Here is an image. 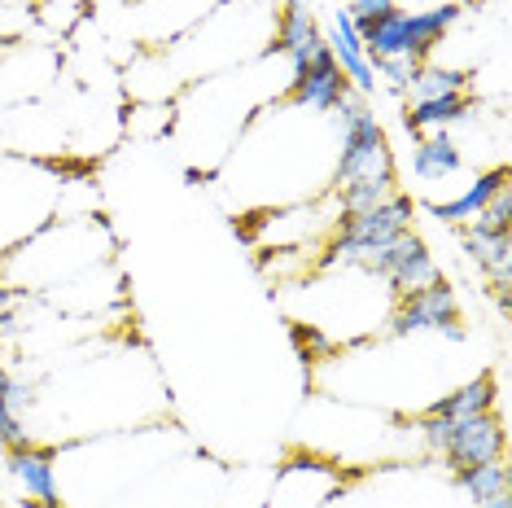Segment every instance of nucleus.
Wrapping results in <instances>:
<instances>
[{"label": "nucleus", "mask_w": 512, "mask_h": 508, "mask_svg": "<svg viewBox=\"0 0 512 508\" xmlns=\"http://www.w3.org/2000/svg\"><path fill=\"white\" fill-rule=\"evenodd\" d=\"M57 206H62V171L40 167L22 154H0V254L53 224Z\"/></svg>", "instance_id": "f257e3e1"}, {"label": "nucleus", "mask_w": 512, "mask_h": 508, "mask_svg": "<svg viewBox=\"0 0 512 508\" xmlns=\"http://www.w3.org/2000/svg\"><path fill=\"white\" fill-rule=\"evenodd\" d=\"M337 119V158H333V189H346L368 176H394V149L381 119L368 110V101L351 88L342 106L333 110Z\"/></svg>", "instance_id": "f03ea898"}, {"label": "nucleus", "mask_w": 512, "mask_h": 508, "mask_svg": "<svg viewBox=\"0 0 512 508\" xmlns=\"http://www.w3.org/2000/svg\"><path fill=\"white\" fill-rule=\"evenodd\" d=\"M342 491H346V473L333 460L294 456L272 473L263 508H329Z\"/></svg>", "instance_id": "7ed1b4c3"}, {"label": "nucleus", "mask_w": 512, "mask_h": 508, "mask_svg": "<svg viewBox=\"0 0 512 508\" xmlns=\"http://www.w3.org/2000/svg\"><path fill=\"white\" fill-rule=\"evenodd\" d=\"M390 333L394 338H412V333H447V338H464L460 329V298L447 285V276L425 290H412L403 298H394L390 311Z\"/></svg>", "instance_id": "20e7f679"}, {"label": "nucleus", "mask_w": 512, "mask_h": 508, "mask_svg": "<svg viewBox=\"0 0 512 508\" xmlns=\"http://www.w3.org/2000/svg\"><path fill=\"white\" fill-rule=\"evenodd\" d=\"M364 268L372 276H381V281L390 285L394 298H403V294H412V290H425V285L442 281L434 254H429V246L416 233H399L394 241H386V246L372 254Z\"/></svg>", "instance_id": "39448f33"}, {"label": "nucleus", "mask_w": 512, "mask_h": 508, "mask_svg": "<svg viewBox=\"0 0 512 508\" xmlns=\"http://www.w3.org/2000/svg\"><path fill=\"white\" fill-rule=\"evenodd\" d=\"M447 421V417H442ZM504 421L495 417V412H486V417H469V421H451L447 430V447H442V465L447 473H460L469 465H486V460H499L504 456Z\"/></svg>", "instance_id": "423d86ee"}, {"label": "nucleus", "mask_w": 512, "mask_h": 508, "mask_svg": "<svg viewBox=\"0 0 512 508\" xmlns=\"http://www.w3.org/2000/svg\"><path fill=\"white\" fill-rule=\"evenodd\" d=\"M346 92H351V79L342 75V66L333 62V53L324 57V62L307 66V71L289 75V106L307 110V114H320V119L342 106Z\"/></svg>", "instance_id": "0eeeda50"}, {"label": "nucleus", "mask_w": 512, "mask_h": 508, "mask_svg": "<svg viewBox=\"0 0 512 508\" xmlns=\"http://www.w3.org/2000/svg\"><path fill=\"white\" fill-rule=\"evenodd\" d=\"M359 40H364V53L368 62H377V57H412V62H425L421 57V44H416V18L412 9H386V14L359 22Z\"/></svg>", "instance_id": "6e6552de"}, {"label": "nucleus", "mask_w": 512, "mask_h": 508, "mask_svg": "<svg viewBox=\"0 0 512 508\" xmlns=\"http://www.w3.org/2000/svg\"><path fill=\"white\" fill-rule=\"evenodd\" d=\"M324 40H329V53L333 62L342 66V75L351 79V88L359 92V97H368V92H377V75H372V62L364 53V40H359L355 22L346 9H333V22L329 31H324Z\"/></svg>", "instance_id": "1a4fd4ad"}, {"label": "nucleus", "mask_w": 512, "mask_h": 508, "mask_svg": "<svg viewBox=\"0 0 512 508\" xmlns=\"http://www.w3.org/2000/svg\"><path fill=\"white\" fill-rule=\"evenodd\" d=\"M9 478H14L36 504L62 500V487H57V447H36L31 443V447L9 452Z\"/></svg>", "instance_id": "9d476101"}, {"label": "nucleus", "mask_w": 512, "mask_h": 508, "mask_svg": "<svg viewBox=\"0 0 512 508\" xmlns=\"http://www.w3.org/2000/svg\"><path fill=\"white\" fill-rule=\"evenodd\" d=\"M499 189H508V167H491V171H482L469 189L460 193V198H451V202H425V211L438 219V224H447V228H469L477 215L486 211V202L495 198Z\"/></svg>", "instance_id": "9b49d317"}, {"label": "nucleus", "mask_w": 512, "mask_h": 508, "mask_svg": "<svg viewBox=\"0 0 512 508\" xmlns=\"http://www.w3.org/2000/svg\"><path fill=\"white\" fill-rule=\"evenodd\" d=\"M473 119V97L469 92H451V97H429V101H407L403 110V127L412 136H429V132H451V127Z\"/></svg>", "instance_id": "f8f14e48"}, {"label": "nucleus", "mask_w": 512, "mask_h": 508, "mask_svg": "<svg viewBox=\"0 0 512 508\" xmlns=\"http://www.w3.org/2000/svg\"><path fill=\"white\" fill-rule=\"evenodd\" d=\"M464 171V154L460 145L451 141V132H429L416 136V154H412V176L421 184H442L456 180Z\"/></svg>", "instance_id": "ddd939ff"}, {"label": "nucleus", "mask_w": 512, "mask_h": 508, "mask_svg": "<svg viewBox=\"0 0 512 508\" xmlns=\"http://www.w3.org/2000/svg\"><path fill=\"white\" fill-rule=\"evenodd\" d=\"M495 399H499V386L495 377H473L464 381V386L447 390L442 399H434L425 408V417H447V421H469V417H486V412H495Z\"/></svg>", "instance_id": "4468645a"}, {"label": "nucleus", "mask_w": 512, "mask_h": 508, "mask_svg": "<svg viewBox=\"0 0 512 508\" xmlns=\"http://www.w3.org/2000/svg\"><path fill=\"white\" fill-rule=\"evenodd\" d=\"M456 478V491L464 500L482 504V500H495V495H508V460H486V465H469L460 473H451Z\"/></svg>", "instance_id": "2eb2a0df"}, {"label": "nucleus", "mask_w": 512, "mask_h": 508, "mask_svg": "<svg viewBox=\"0 0 512 508\" xmlns=\"http://www.w3.org/2000/svg\"><path fill=\"white\" fill-rule=\"evenodd\" d=\"M469 71H460V66H429L421 62L412 75V84H407V97L412 101H429V97H451V92H469Z\"/></svg>", "instance_id": "dca6fc26"}, {"label": "nucleus", "mask_w": 512, "mask_h": 508, "mask_svg": "<svg viewBox=\"0 0 512 508\" xmlns=\"http://www.w3.org/2000/svg\"><path fill=\"white\" fill-rule=\"evenodd\" d=\"M394 193H399L394 176H368V180L346 184V189H333V206H337V215H359V211H372V206L390 202Z\"/></svg>", "instance_id": "f3484780"}, {"label": "nucleus", "mask_w": 512, "mask_h": 508, "mask_svg": "<svg viewBox=\"0 0 512 508\" xmlns=\"http://www.w3.org/2000/svg\"><path fill=\"white\" fill-rule=\"evenodd\" d=\"M416 66L421 62H412V57H377V62H372V75H377V84H386L390 92H407Z\"/></svg>", "instance_id": "a211bd4d"}, {"label": "nucleus", "mask_w": 512, "mask_h": 508, "mask_svg": "<svg viewBox=\"0 0 512 508\" xmlns=\"http://www.w3.org/2000/svg\"><path fill=\"white\" fill-rule=\"evenodd\" d=\"M346 5V14H351V22L359 27V22H368V18H377V14H386V9H394V0H342Z\"/></svg>", "instance_id": "6ab92c4d"}, {"label": "nucleus", "mask_w": 512, "mask_h": 508, "mask_svg": "<svg viewBox=\"0 0 512 508\" xmlns=\"http://www.w3.org/2000/svg\"><path fill=\"white\" fill-rule=\"evenodd\" d=\"M22 298H27V294L14 290V285H9V281H0V311H14V307L22 303Z\"/></svg>", "instance_id": "aec40b11"}, {"label": "nucleus", "mask_w": 512, "mask_h": 508, "mask_svg": "<svg viewBox=\"0 0 512 508\" xmlns=\"http://www.w3.org/2000/svg\"><path fill=\"white\" fill-rule=\"evenodd\" d=\"M18 338V316L14 311H0V342H14Z\"/></svg>", "instance_id": "412c9836"}, {"label": "nucleus", "mask_w": 512, "mask_h": 508, "mask_svg": "<svg viewBox=\"0 0 512 508\" xmlns=\"http://www.w3.org/2000/svg\"><path fill=\"white\" fill-rule=\"evenodd\" d=\"M473 508H512L508 495H495V500H482V504H473Z\"/></svg>", "instance_id": "4be33fe9"}, {"label": "nucleus", "mask_w": 512, "mask_h": 508, "mask_svg": "<svg viewBox=\"0 0 512 508\" xmlns=\"http://www.w3.org/2000/svg\"><path fill=\"white\" fill-rule=\"evenodd\" d=\"M36 508H66L62 500H49V504H36Z\"/></svg>", "instance_id": "5701e85b"}]
</instances>
